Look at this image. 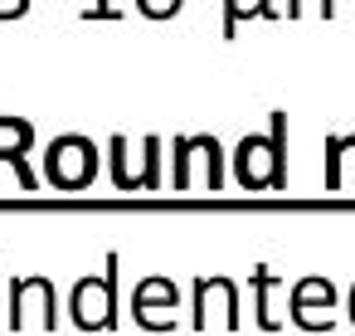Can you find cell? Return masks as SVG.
<instances>
[{"label": "cell", "mask_w": 355, "mask_h": 336, "mask_svg": "<svg viewBox=\"0 0 355 336\" xmlns=\"http://www.w3.org/2000/svg\"><path fill=\"white\" fill-rule=\"evenodd\" d=\"M340 151H345V142L331 137V142H326V180H331V185H340Z\"/></svg>", "instance_id": "cell-2"}, {"label": "cell", "mask_w": 355, "mask_h": 336, "mask_svg": "<svg viewBox=\"0 0 355 336\" xmlns=\"http://www.w3.org/2000/svg\"><path fill=\"white\" fill-rule=\"evenodd\" d=\"M30 10V0H0V20H20Z\"/></svg>", "instance_id": "cell-4"}, {"label": "cell", "mask_w": 355, "mask_h": 336, "mask_svg": "<svg viewBox=\"0 0 355 336\" xmlns=\"http://www.w3.org/2000/svg\"><path fill=\"white\" fill-rule=\"evenodd\" d=\"M350 146H355V137H350Z\"/></svg>", "instance_id": "cell-5"}, {"label": "cell", "mask_w": 355, "mask_h": 336, "mask_svg": "<svg viewBox=\"0 0 355 336\" xmlns=\"http://www.w3.org/2000/svg\"><path fill=\"white\" fill-rule=\"evenodd\" d=\"M239 25H243V6H239V0H224V40H234Z\"/></svg>", "instance_id": "cell-3"}, {"label": "cell", "mask_w": 355, "mask_h": 336, "mask_svg": "<svg viewBox=\"0 0 355 336\" xmlns=\"http://www.w3.org/2000/svg\"><path fill=\"white\" fill-rule=\"evenodd\" d=\"M137 6H141L146 20H171V15L180 10V0H137Z\"/></svg>", "instance_id": "cell-1"}]
</instances>
